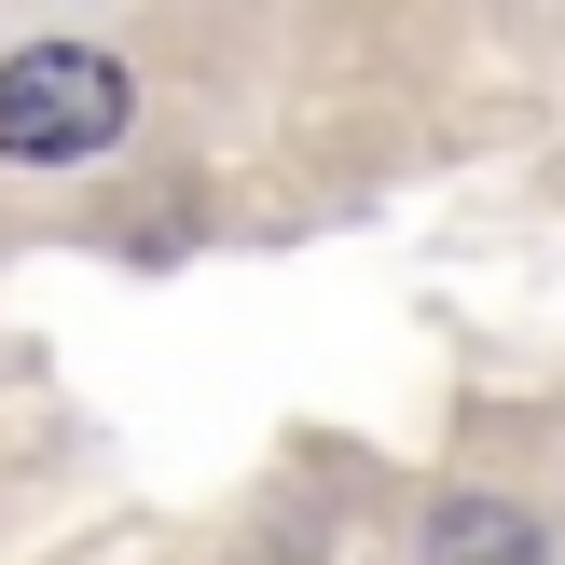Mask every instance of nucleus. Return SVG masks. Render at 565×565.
I'll list each match as a JSON object with an SVG mask.
<instances>
[{
	"mask_svg": "<svg viewBox=\"0 0 565 565\" xmlns=\"http://www.w3.org/2000/svg\"><path fill=\"white\" fill-rule=\"evenodd\" d=\"M125 138V70L83 42H42L0 70V166H83Z\"/></svg>",
	"mask_w": 565,
	"mask_h": 565,
	"instance_id": "1",
	"label": "nucleus"
},
{
	"mask_svg": "<svg viewBox=\"0 0 565 565\" xmlns=\"http://www.w3.org/2000/svg\"><path fill=\"white\" fill-rule=\"evenodd\" d=\"M441 552L456 565H539V524L524 511H441Z\"/></svg>",
	"mask_w": 565,
	"mask_h": 565,
	"instance_id": "2",
	"label": "nucleus"
}]
</instances>
